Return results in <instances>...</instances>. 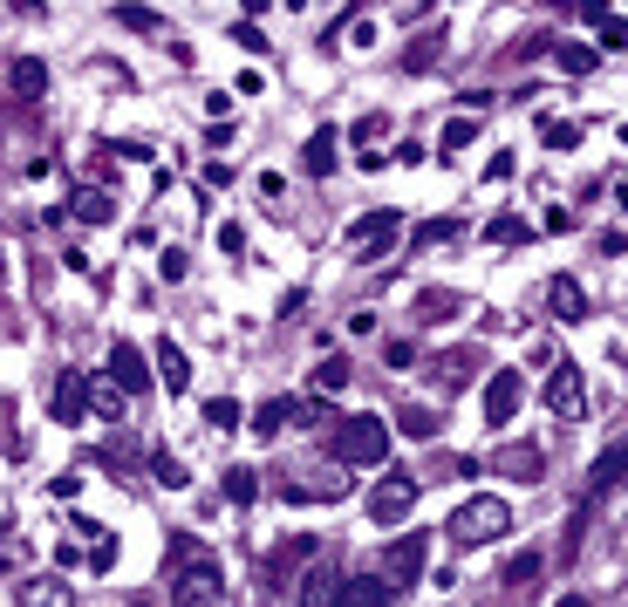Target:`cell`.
I'll use <instances>...</instances> for the list:
<instances>
[{"mask_svg": "<svg viewBox=\"0 0 628 607\" xmlns=\"http://www.w3.org/2000/svg\"><path fill=\"white\" fill-rule=\"evenodd\" d=\"M171 601L178 607H212L219 601V587H226V573H219V560L205 553V546H192V539H178L171 546Z\"/></svg>", "mask_w": 628, "mask_h": 607, "instance_id": "obj_1", "label": "cell"}, {"mask_svg": "<svg viewBox=\"0 0 628 607\" xmlns=\"http://www.w3.org/2000/svg\"><path fill=\"white\" fill-rule=\"evenodd\" d=\"M328 457H335V464H362V471H383V457H390V423L383 417L328 423Z\"/></svg>", "mask_w": 628, "mask_h": 607, "instance_id": "obj_2", "label": "cell"}, {"mask_svg": "<svg viewBox=\"0 0 628 607\" xmlns=\"http://www.w3.org/2000/svg\"><path fill=\"white\" fill-rule=\"evenodd\" d=\"M512 532V505L506 498H465V505H458V512H451V539H458V546H492V539H506Z\"/></svg>", "mask_w": 628, "mask_h": 607, "instance_id": "obj_3", "label": "cell"}, {"mask_svg": "<svg viewBox=\"0 0 628 607\" xmlns=\"http://www.w3.org/2000/svg\"><path fill=\"white\" fill-rule=\"evenodd\" d=\"M424 567H431V532H424V526L383 546V587H417Z\"/></svg>", "mask_w": 628, "mask_h": 607, "instance_id": "obj_4", "label": "cell"}, {"mask_svg": "<svg viewBox=\"0 0 628 607\" xmlns=\"http://www.w3.org/2000/svg\"><path fill=\"white\" fill-rule=\"evenodd\" d=\"M417 512V478L410 471H383L376 485H369V519L376 526H403Z\"/></svg>", "mask_w": 628, "mask_h": 607, "instance_id": "obj_5", "label": "cell"}, {"mask_svg": "<svg viewBox=\"0 0 628 607\" xmlns=\"http://www.w3.org/2000/svg\"><path fill=\"white\" fill-rule=\"evenodd\" d=\"M396 239H403V212H390V205H383V212H362V219L349 226L355 260H383V253H390Z\"/></svg>", "mask_w": 628, "mask_h": 607, "instance_id": "obj_6", "label": "cell"}, {"mask_svg": "<svg viewBox=\"0 0 628 607\" xmlns=\"http://www.w3.org/2000/svg\"><path fill=\"white\" fill-rule=\"evenodd\" d=\"M540 396H547L553 417H581V410H588V376H581L574 362H553V369H547V389H540Z\"/></svg>", "mask_w": 628, "mask_h": 607, "instance_id": "obj_7", "label": "cell"}, {"mask_svg": "<svg viewBox=\"0 0 628 607\" xmlns=\"http://www.w3.org/2000/svg\"><path fill=\"white\" fill-rule=\"evenodd\" d=\"M519 396H526V376H519V369H492V376H485V423L506 430V423L519 417Z\"/></svg>", "mask_w": 628, "mask_h": 607, "instance_id": "obj_8", "label": "cell"}, {"mask_svg": "<svg viewBox=\"0 0 628 607\" xmlns=\"http://www.w3.org/2000/svg\"><path fill=\"white\" fill-rule=\"evenodd\" d=\"M48 410H55V423H89V382H82V369H62L55 376V396H48Z\"/></svg>", "mask_w": 628, "mask_h": 607, "instance_id": "obj_9", "label": "cell"}, {"mask_svg": "<svg viewBox=\"0 0 628 607\" xmlns=\"http://www.w3.org/2000/svg\"><path fill=\"white\" fill-rule=\"evenodd\" d=\"M492 471L512 478V485H540V478H547V451H540V444H506V451L492 457Z\"/></svg>", "mask_w": 628, "mask_h": 607, "instance_id": "obj_10", "label": "cell"}, {"mask_svg": "<svg viewBox=\"0 0 628 607\" xmlns=\"http://www.w3.org/2000/svg\"><path fill=\"white\" fill-rule=\"evenodd\" d=\"M547 314H553V321H588V314H594L588 287H581L574 273H553V280H547Z\"/></svg>", "mask_w": 628, "mask_h": 607, "instance_id": "obj_11", "label": "cell"}, {"mask_svg": "<svg viewBox=\"0 0 628 607\" xmlns=\"http://www.w3.org/2000/svg\"><path fill=\"white\" fill-rule=\"evenodd\" d=\"M478 362H485L478 348H444V355L431 362V382L444 389V396H458V389H471V376H478Z\"/></svg>", "mask_w": 628, "mask_h": 607, "instance_id": "obj_12", "label": "cell"}, {"mask_svg": "<svg viewBox=\"0 0 628 607\" xmlns=\"http://www.w3.org/2000/svg\"><path fill=\"white\" fill-rule=\"evenodd\" d=\"M308 417H321V403H308V410H301L294 396H274V403H260V410H253V437L267 444V437H280L287 423H308Z\"/></svg>", "mask_w": 628, "mask_h": 607, "instance_id": "obj_13", "label": "cell"}, {"mask_svg": "<svg viewBox=\"0 0 628 607\" xmlns=\"http://www.w3.org/2000/svg\"><path fill=\"white\" fill-rule=\"evenodd\" d=\"M110 376H117L123 396L151 389V362H144V348H137V342H117V348H110Z\"/></svg>", "mask_w": 628, "mask_h": 607, "instance_id": "obj_14", "label": "cell"}, {"mask_svg": "<svg viewBox=\"0 0 628 607\" xmlns=\"http://www.w3.org/2000/svg\"><path fill=\"white\" fill-rule=\"evenodd\" d=\"M151 362H157V376H164V389H171V396H185V389H192V362H185V348L171 342V335H157Z\"/></svg>", "mask_w": 628, "mask_h": 607, "instance_id": "obj_15", "label": "cell"}, {"mask_svg": "<svg viewBox=\"0 0 628 607\" xmlns=\"http://www.w3.org/2000/svg\"><path fill=\"white\" fill-rule=\"evenodd\" d=\"M7 82H14V96H21V103H41V96H48V62H41V55H14Z\"/></svg>", "mask_w": 628, "mask_h": 607, "instance_id": "obj_16", "label": "cell"}, {"mask_svg": "<svg viewBox=\"0 0 628 607\" xmlns=\"http://www.w3.org/2000/svg\"><path fill=\"white\" fill-rule=\"evenodd\" d=\"M69 219H82V226H110V219H117V198H110L103 185H82L76 198H69Z\"/></svg>", "mask_w": 628, "mask_h": 607, "instance_id": "obj_17", "label": "cell"}, {"mask_svg": "<svg viewBox=\"0 0 628 607\" xmlns=\"http://www.w3.org/2000/svg\"><path fill=\"white\" fill-rule=\"evenodd\" d=\"M21 607H76V587L55 580V573H35V580L21 587Z\"/></svg>", "mask_w": 628, "mask_h": 607, "instance_id": "obj_18", "label": "cell"}, {"mask_svg": "<svg viewBox=\"0 0 628 607\" xmlns=\"http://www.w3.org/2000/svg\"><path fill=\"white\" fill-rule=\"evenodd\" d=\"M82 382H89V410H96L103 423H117V417H123V403H130V396L117 389V376L103 369V376H82Z\"/></svg>", "mask_w": 628, "mask_h": 607, "instance_id": "obj_19", "label": "cell"}, {"mask_svg": "<svg viewBox=\"0 0 628 607\" xmlns=\"http://www.w3.org/2000/svg\"><path fill=\"white\" fill-rule=\"evenodd\" d=\"M335 144H342V130H308V144H301V157H308V178H328L335 171Z\"/></svg>", "mask_w": 628, "mask_h": 607, "instance_id": "obj_20", "label": "cell"}, {"mask_svg": "<svg viewBox=\"0 0 628 607\" xmlns=\"http://www.w3.org/2000/svg\"><path fill=\"white\" fill-rule=\"evenodd\" d=\"M458 307H465V301H458L451 287H424V294H417V307H410V314H417L424 328H444V321H451Z\"/></svg>", "mask_w": 628, "mask_h": 607, "instance_id": "obj_21", "label": "cell"}, {"mask_svg": "<svg viewBox=\"0 0 628 607\" xmlns=\"http://www.w3.org/2000/svg\"><path fill=\"white\" fill-rule=\"evenodd\" d=\"M328 607H390V587L355 573V580H342V587H335V601H328Z\"/></svg>", "mask_w": 628, "mask_h": 607, "instance_id": "obj_22", "label": "cell"}, {"mask_svg": "<svg viewBox=\"0 0 628 607\" xmlns=\"http://www.w3.org/2000/svg\"><path fill=\"white\" fill-rule=\"evenodd\" d=\"M349 471H328V478H294V485H287V498H294V505H301V498H349Z\"/></svg>", "mask_w": 628, "mask_h": 607, "instance_id": "obj_23", "label": "cell"}, {"mask_svg": "<svg viewBox=\"0 0 628 607\" xmlns=\"http://www.w3.org/2000/svg\"><path fill=\"white\" fill-rule=\"evenodd\" d=\"M540 567H547V560H540L533 546L512 553V560H506V587H512V594H533V587H540Z\"/></svg>", "mask_w": 628, "mask_h": 607, "instance_id": "obj_24", "label": "cell"}, {"mask_svg": "<svg viewBox=\"0 0 628 607\" xmlns=\"http://www.w3.org/2000/svg\"><path fill=\"white\" fill-rule=\"evenodd\" d=\"M349 376H355L349 362H342V355H328V362L314 369V382H308V389H314V403H321V396H342V389H349Z\"/></svg>", "mask_w": 628, "mask_h": 607, "instance_id": "obj_25", "label": "cell"}, {"mask_svg": "<svg viewBox=\"0 0 628 607\" xmlns=\"http://www.w3.org/2000/svg\"><path fill=\"white\" fill-rule=\"evenodd\" d=\"M622 485V444H608V451L594 457V485H588V498H608Z\"/></svg>", "mask_w": 628, "mask_h": 607, "instance_id": "obj_26", "label": "cell"}, {"mask_svg": "<svg viewBox=\"0 0 628 607\" xmlns=\"http://www.w3.org/2000/svg\"><path fill=\"white\" fill-rule=\"evenodd\" d=\"M533 232H540V226H526V219H519V212H499V219H492V226H485V239H492V246H526V239H533Z\"/></svg>", "mask_w": 628, "mask_h": 607, "instance_id": "obj_27", "label": "cell"}, {"mask_svg": "<svg viewBox=\"0 0 628 607\" xmlns=\"http://www.w3.org/2000/svg\"><path fill=\"white\" fill-rule=\"evenodd\" d=\"M117 21H123V28H137V35H171V28H164V14H157V7H137V0H123Z\"/></svg>", "mask_w": 628, "mask_h": 607, "instance_id": "obj_28", "label": "cell"}, {"mask_svg": "<svg viewBox=\"0 0 628 607\" xmlns=\"http://www.w3.org/2000/svg\"><path fill=\"white\" fill-rule=\"evenodd\" d=\"M553 55H560V69H567V76H594V62H601L588 41H560Z\"/></svg>", "mask_w": 628, "mask_h": 607, "instance_id": "obj_29", "label": "cell"}, {"mask_svg": "<svg viewBox=\"0 0 628 607\" xmlns=\"http://www.w3.org/2000/svg\"><path fill=\"white\" fill-rule=\"evenodd\" d=\"M151 478L164 485V492H185V485H192V471H185V464H178L171 451H157V457H151Z\"/></svg>", "mask_w": 628, "mask_h": 607, "instance_id": "obj_30", "label": "cell"}, {"mask_svg": "<svg viewBox=\"0 0 628 607\" xmlns=\"http://www.w3.org/2000/svg\"><path fill=\"white\" fill-rule=\"evenodd\" d=\"M396 430H403L410 444H431V437H437V430H444V423H437L431 410H403V417H396Z\"/></svg>", "mask_w": 628, "mask_h": 607, "instance_id": "obj_31", "label": "cell"}, {"mask_svg": "<svg viewBox=\"0 0 628 607\" xmlns=\"http://www.w3.org/2000/svg\"><path fill=\"white\" fill-rule=\"evenodd\" d=\"M253 498H260V471H246V464L226 471V505H253Z\"/></svg>", "mask_w": 628, "mask_h": 607, "instance_id": "obj_32", "label": "cell"}, {"mask_svg": "<svg viewBox=\"0 0 628 607\" xmlns=\"http://www.w3.org/2000/svg\"><path fill=\"white\" fill-rule=\"evenodd\" d=\"M198 417L212 423V430H239V417H246V410H239L233 396H212V403H205V410H198Z\"/></svg>", "mask_w": 628, "mask_h": 607, "instance_id": "obj_33", "label": "cell"}, {"mask_svg": "<svg viewBox=\"0 0 628 607\" xmlns=\"http://www.w3.org/2000/svg\"><path fill=\"white\" fill-rule=\"evenodd\" d=\"M451 239H465V219H431V226H417V246H451Z\"/></svg>", "mask_w": 628, "mask_h": 607, "instance_id": "obj_34", "label": "cell"}, {"mask_svg": "<svg viewBox=\"0 0 628 607\" xmlns=\"http://www.w3.org/2000/svg\"><path fill=\"white\" fill-rule=\"evenodd\" d=\"M308 553H314V539H294V546H280V553H274V580H287V573L301 567Z\"/></svg>", "mask_w": 628, "mask_h": 607, "instance_id": "obj_35", "label": "cell"}, {"mask_svg": "<svg viewBox=\"0 0 628 607\" xmlns=\"http://www.w3.org/2000/svg\"><path fill=\"white\" fill-rule=\"evenodd\" d=\"M471 137H478V116H451L444 123V151H465Z\"/></svg>", "mask_w": 628, "mask_h": 607, "instance_id": "obj_36", "label": "cell"}, {"mask_svg": "<svg viewBox=\"0 0 628 607\" xmlns=\"http://www.w3.org/2000/svg\"><path fill=\"white\" fill-rule=\"evenodd\" d=\"M89 178H96L103 191L117 185V151H110V144H103V151H89Z\"/></svg>", "mask_w": 628, "mask_h": 607, "instance_id": "obj_37", "label": "cell"}, {"mask_svg": "<svg viewBox=\"0 0 628 607\" xmlns=\"http://www.w3.org/2000/svg\"><path fill=\"white\" fill-rule=\"evenodd\" d=\"M157 273H164V280L178 287V280L192 273V253H185V246H164V260H157Z\"/></svg>", "mask_w": 628, "mask_h": 607, "instance_id": "obj_38", "label": "cell"}, {"mask_svg": "<svg viewBox=\"0 0 628 607\" xmlns=\"http://www.w3.org/2000/svg\"><path fill=\"white\" fill-rule=\"evenodd\" d=\"M410 69H431V62H444V35H431V41H410V55H403Z\"/></svg>", "mask_w": 628, "mask_h": 607, "instance_id": "obj_39", "label": "cell"}, {"mask_svg": "<svg viewBox=\"0 0 628 607\" xmlns=\"http://www.w3.org/2000/svg\"><path fill=\"white\" fill-rule=\"evenodd\" d=\"M89 567H96V573H110V567H117V532H103V526H96V553H89Z\"/></svg>", "mask_w": 628, "mask_h": 607, "instance_id": "obj_40", "label": "cell"}, {"mask_svg": "<svg viewBox=\"0 0 628 607\" xmlns=\"http://www.w3.org/2000/svg\"><path fill=\"white\" fill-rule=\"evenodd\" d=\"M547 151H581V123H547Z\"/></svg>", "mask_w": 628, "mask_h": 607, "instance_id": "obj_41", "label": "cell"}, {"mask_svg": "<svg viewBox=\"0 0 628 607\" xmlns=\"http://www.w3.org/2000/svg\"><path fill=\"white\" fill-rule=\"evenodd\" d=\"M342 41H349V48H376V21H369V14H355L349 28H342Z\"/></svg>", "mask_w": 628, "mask_h": 607, "instance_id": "obj_42", "label": "cell"}, {"mask_svg": "<svg viewBox=\"0 0 628 607\" xmlns=\"http://www.w3.org/2000/svg\"><path fill=\"white\" fill-rule=\"evenodd\" d=\"M512 178V151H492L485 157V185H506Z\"/></svg>", "mask_w": 628, "mask_h": 607, "instance_id": "obj_43", "label": "cell"}, {"mask_svg": "<svg viewBox=\"0 0 628 607\" xmlns=\"http://www.w3.org/2000/svg\"><path fill=\"white\" fill-rule=\"evenodd\" d=\"M383 130H390V116H383V110H376V116H362V123H355V144H376Z\"/></svg>", "mask_w": 628, "mask_h": 607, "instance_id": "obj_44", "label": "cell"}, {"mask_svg": "<svg viewBox=\"0 0 628 607\" xmlns=\"http://www.w3.org/2000/svg\"><path fill=\"white\" fill-rule=\"evenodd\" d=\"M581 21H588V28H608V21H615V7H608V0H581Z\"/></svg>", "mask_w": 628, "mask_h": 607, "instance_id": "obj_45", "label": "cell"}, {"mask_svg": "<svg viewBox=\"0 0 628 607\" xmlns=\"http://www.w3.org/2000/svg\"><path fill=\"white\" fill-rule=\"evenodd\" d=\"M226 110H233V96H226V89H205V116H212V123H226Z\"/></svg>", "mask_w": 628, "mask_h": 607, "instance_id": "obj_46", "label": "cell"}, {"mask_svg": "<svg viewBox=\"0 0 628 607\" xmlns=\"http://www.w3.org/2000/svg\"><path fill=\"white\" fill-rule=\"evenodd\" d=\"M547 48H553L547 35H526V41H519V48H512V62H533V55H547Z\"/></svg>", "mask_w": 628, "mask_h": 607, "instance_id": "obj_47", "label": "cell"}, {"mask_svg": "<svg viewBox=\"0 0 628 607\" xmlns=\"http://www.w3.org/2000/svg\"><path fill=\"white\" fill-rule=\"evenodd\" d=\"M233 41H239V48H253V55H260V48H267V35H260V28H253V21H239V28H233Z\"/></svg>", "mask_w": 628, "mask_h": 607, "instance_id": "obj_48", "label": "cell"}, {"mask_svg": "<svg viewBox=\"0 0 628 607\" xmlns=\"http://www.w3.org/2000/svg\"><path fill=\"white\" fill-rule=\"evenodd\" d=\"M383 362H390V369H410V362H417V348H410V342H390V348H383Z\"/></svg>", "mask_w": 628, "mask_h": 607, "instance_id": "obj_49", "label": "cell"}, {"mask_svg": "<svg viewBox=\"0 0 628 607\" xmlns=\"http://www.w3.org/2000/svg\"><path fill=\"white\" fill-rule=\"evenodd\" d=\"M233 89H239V96H260V89H267V76H260V69H239Z\"/></svg>", "mask_w": 628, "mask_h": 607, "instance_id": "obj_50", "label": "cell"}, {"mask_svg": "<svg viewBox=\"0 0 628 607\" xmlns=\"http://www.w3.org/2000/svg\"><path fill=\"white\" fill-rule=\"evenodd\" d=\"M7 7H14V14H35V21H41V14H48L41 0H7Z\"/></svg>", "mask_w": 628, "mask_h": 607, "instance_id": "obj_51", "label": "cell"}, {"mask_svg": "<svg viewBox=\"0 0 628 607\" xmlns=\"http://www.w3.org/2000/svg\"><path fill=\"white\" fill-rule=\"evenodd\" d=\"M239 7H246V21H253V14H267V7H274V0H239Z\"/></svg>", "mask_w": 628, "mask_h": 607, "instance_id": "obj_52", "label": "cell"}, {"mask_svg": "<svg viewBox=\"0 0 628 607\" xmlns=\"http://www.w3.org/2000/svg\"><path fill=\"white\" fill-rule=\"evenodd\" d=\"M553 607H588V601H581V594H567V601H553Z\"/></svg>", "mask_w": 628, "mask_h": 607, "instance_id": "obj_53", "label": "cell"}, {"mask_svg": "<svg viewBox=\"0 0 628 607\" xmlns=\"http://www.w3.org/2000/svg\"><path fill=\"white\" fill-rule=\"evenodd\" d=\"M0 546H7V519H0Z\"/></svg>", "mask_w": 628, "mask_h": 607, "instance_id": "obj_54", "label": "cell"}, {"mask_svg": "<svg viewBox=\"0 0 628 607\" xmlns=\"http://www.w3.org/2000/svg\"><path fill=\"white\" fill-rule=\"evenodd\" d=\"M0 273H7V253H0Z\"/></svg>", "mask_w": 628, "mask_h": 607, "instance_id": "obj_55", "label": "cell"}, {"mask_svg": "<svg viewBox=\"0 0 628 607\" xmlns=\"http://www.w3.org/2000/svg\"><path fill=\"white\" fill-rule=\"evenodd\" d=\"M137 607H151V601H137Z\"/></svg>", "mask_w": 628, "mask_h": 607, "instance_id": "obj_56", "label": "cell"}]
</instances>
